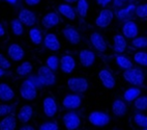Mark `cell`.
I'll return each instance as SVG.
<instances>
[{
	"label": "cell",
	"instance_id": "obj_10",
	"mask_svg": "<svg viewBox=\"0 0 147 130\" xmlns=\"http://www.w3.org/2000/svg\"><path fill=\"white\" fill-rule=\"evenodd\" d=\"M63 37H65L68 43L71 45H78L81 42V37H80L79 31L71 25H67L62 29Z\"/></svg>",
	"mask_w": 147,
	"mask_h": 130
},
{
	"label": "cell",
	"instance_id": "obj_38",
	"mask_svg": "<svg viewBox=\"0 0 147 130\" xmlns=\"http://www.w3.org/2000/svg\"><path fill=\"white\" fill-rule=\"evenodd\" d=\"M135 15L138 18H141V19L147 18V3L140 4V5L136 6V8H135Z\"/></svg>",
	"mask_w": 147,
	"mask_h": 130
},
{
	"label": "cell",
	"instance_id": "obj_2",
	"mask_svg": "<svg viewBox=\"0 0 147 130\" xmlns=\"http://www.w3.org/2000/svg\"><path fill=\"white\" fill-rule=\"evenodd\" d=\"M37 77L42 86H52L56 82V77L54 71L48 66H42L37 71Z\"/></svg>",
	"mask_w": 147,
	"mask_h": 130
},
{
	"label": "cell",
	"instance_id": "obj_16",
	"mask_svg": "<svg viewBox=\"0 0 147 130\" xmlns=\"http://www.w3.org/2000/svg\"><path fill=\"white\" fill-rule=\"evenodd\" d=\"M79 61L80 64L85 68L91 67L95 61V54L89 49H83L79 53Z\"/></svg>",
	"mask_w": 147,
	"mask_h": 130
},
{
	"label": "cell",
	"instance_id": "obj_35",
	"mask_svg": "<svg viewBox=\"0 0 147 130\" xmlns=\"http://www.w3.org/2000/svg\"><path fill=\"white\" fill-rule=\"evenodd\" d=\"M134 61L140 66L147 67V52H136L134 55Z\"/></svg>",
	"mask_w": 147,
	"mask_h": 130
},
{
	"label": "cell",
	"instance_id": "obj_11",
	"mask_svg": "<svg viewBox=\"0 0 147 130\" xmlns=\"http://www.w3.org/2000/svg\"><path fill=\"white\" fill-rule=\"evenodd\" d=\"M82 99L79 95L77 94H69L66 95L62 100V105L64 108L69 109V110H75L81 106Z\"/></svg>",
	"mask_w": 147,
	"mask_h": 130
},
{
	"label": "cell",
	"instance_id": "obj_15",
	"mask_svg": "<svg viewBox=\"0 0 147 130\" xmlns=\"http://www.w3.org/2000/svg\"><path fill=\"white\" fill-rule=\"evenodd\" d=\"M98 78H100L102 85H104L106 88H108V90L114 88L116 81H115V78H114L113 74H112L110 71H108V70H106V69L100 70V73H98Z\"/></svg>",
	"mask_w": 147,
	"mask_h": 130
},
{
	"label": "cell",
	"instance_id": "obj_21",
	"mask_svg": "<svg viewBox=\"0 0 147 130\" xmlns=\"http://www.w3.org/2000/svg\"><path fill=\"white\" fill-rule=\"evenodd\" d=\"M32 116H33V108H32L31 105H28V104H25L21 108L19 109L18 114V120L23 124H26L28 123L30 120H31Z\"/></svg>",
	"mask_w": 147,
	"mask_h": 130
},
{
	"label": "cell",
	"instance_id": "obj_34",
	"mask_svg": "<svg viewBox=\"0 0 147 130\" xmlns=\"http://www.w3.org/2000/svg\"><path fill=\"white\" fill-rule=\"evenodd\" d=\"M59 63H60V59H58V57L56 55H50L46 61V66H48L52 71L55 72L59 67Z\"/></svg>",
	"mask_w": 147,
	"mask_h": 130
},
{
	"label": "cell",
	"instance_id": "obj_49",
	"mask_svg": "<svg viewBox=\"0 0 147 130\" xmlns=\"http://www.w3.org/2000/svg\"><path fill=\"white\" fill-rule=\"evenodd\" d=\"M143 130H147V128H143Z\"/></svg>",
	"mask_w": 147,
	"mask_h": 130
},
{
	"label": "cell",
	"instance_id": "obj_22",
	"mask_svg": "<svg viewBox=\"0 0 147 130\" xmlns=\"http://www.w3.org/2000/svg\"><path fill=\"white\" fill-rule=\"evenodd\" d=\"M15 92L7 83H0V100L3 102H8L13 99Z\"/></svg>",
	"mask_w": 147,
	"mask_h": 130
},
{
	"label": "cell",
	"instance_id": "obj_39",
	"mask_svg": "<svg viewBox=\"0 0 147 130\" xmlns=\"http://www.w3.org/2000/svg\"><path fill=\"white\" fill-rule=\"evenodd\" d=\"M13 110V107L8 104H0V117H6L11 114Z\"/></svg>",
	"mask_w": 147,
	"mask_h": 130
},
{
	"label": "cell",
	"instance_id": "obj_44",
	"mask_svg": "<svg viewBox=\"0 0 147 130\" xmlns=\"http://www.w3.org/2000/svg\"><path fill=\"white\" fill-rule=\"evenodd\" d=\"M111 2H112V0H96L97 4L100 5V6H102V7H106V6Z\"/></svg>",
	"mask_w": 147,
	"mask_h": 130
},
{
	"label": "cell",
	"instance_id": "obj_1",
	"mask_svg": "<svg viewBox=\"0 0 147 130\" xmlns=\"http://www.w3.org/2000/svg\"><path fill=\"white\" fill-rule=\"evenodd\" d=\"M123 78L129 84L137 86V88L143 85L145 80V76L143 74L142 70L137 69V68H131V69L124 70Z\"/></svg>",
	"mask_w": 147,
	"mask_h": 130
},
{
	"label": "cell",
	"instance_id": "obj_19",
	"mask_svg": "<svg viewBox=\"0 0 147 130\" xmlns=\"http://www.w3.org/2000/svg\"><path fill=\"white\" fill-rule=\"evenodd\" d=\"M59 67H60L61 71L65 74H69L75 70L76 68V61L73 56L71 55H63L60 59V63H59Z\"/></svg>",
	"mask_w": 147,
	"mask_h": 130
},
{
	"label": "cell",
	"instance_id": "obj_31",
	"mask_svg": "<svg viewBox=\"0 0 147 130\" xmlns=\"http://www.w3.org/2000/svg\"><path fill=\"white\" fill-rule=\"evenodd\" d=\"M11 29L16 37H21L24 33V24L19 19H15L11 22Z\"/></svg>",
	"mask_w": 147,
	"mask_h": 130
},
{
	"label": "cell",
	"instance_id": "obj_45",
	"mask_svg": "<svg viewBox=\"0 0 147 130\" xmlns=\"http://www.w3.org/2000/svg\"><path fill=\"white\" fill-rule=\"evenodd\" d=\"M19 130H35V128L31 125H27V124H24L22 127H20Z\"/></svg>",
	"mask_w": 147,
	"mask_h": 130
},
{
	"label": "cell",
	"instance_id": "obj_18",
	"mask_svg": "<svg viewBox=\"0 0 147 130\" xmlns=\"http://www.w3.org/2000/svg\"><path fill=\"white\" fill-rule=\"evenodd\" d=\"M44 46L50 51H58L60 50L61 45L59 40L57 39L55 33H47L44 37Z\"/></svg>",
	"mask_w": 147,
	"mask_h": 130
},
{
	"label": "cell",
	"instance_id": "obj_3",
	"mask_svg": "<svg viewBox=\"0 0 147 130\" xmlns=\"http://www.w3.org/2000/svg\"><path fill=\"white\" fill-rule=\"evenodd\" d=\"M20 95L24 100H34L37 96V86L30 79L24 80L20 88Z\"/></svg>",
	"mask_w": 147,
	"mask_h": 130
},
{
	"label": "cell",
	"instance_id": "obj_9",
	"mask_svg": "<svg viewBox=\"0 0 147 130\" xmlns=\"http://www.w3.org/2000/svg\"><path fill=\"white\" fill-rule=\"evenodd\" d=\"M42 110H44V114H45L46 117L48 118L55 117L58 110V106L55 99L53 98V97H51V96L46 97L42 100Z\"/></svg>",
	"mask_w": 147,
	"mask_h": 130
},
{
	"label": "cell",
	"instance_id": "obj_43",
	"mask_svg": "<svg viewBox=\"0 0 147 130\" xmlns=\"http://www.w3.org/2000/svg\"><path fill=\"white\" fill-rule=\"evenodd\" d=\"M6 35V29H5V26L3 25V23L0 22V39H3V37H5Z\"/></svg>",
	"mask_w": 147,
	"mask_h": 130
},
{
	"label": "cell",
	"instance_id": "obj_40",
	"mask_svg": "<svg viewBox=\"0 0 147 130\" xmlns=\"http://www.w3.org/2000/svg\"><path fill=\"white\" fill-rule=\"evenodd\" d=\"M38 130H59L56 122H45L40 126Z\"/></svg>",
	"mask_w": 147,
	"mask_h": 130
},
{
	"label": "cell",
	"instance_id": "obj_42",
	"mask_svg": "<svg viewBox=\"0 0 147 130\" xmlns=\"http://www.w3.org/2000/svg\"><path fill=\"white\" fill-rule=\"evenodd\" d=\"M42 0H24L25 4L28 6H36L37 4H40Z\"/></svg>",
	"mask_w": 147,
	"mask_h": 130
},
{
	"label": "cell",
	"instance_id": "obj_30",
	"mask_svg": "<svg viewBox=\"0 0 147 130\" xmlns=\"http://www.w3.org/2000/svg\"><path fill=\"white\" fill-rule=\"evenodd\" d=\"M32 70H33V67H32L31 63L24 61V63H22V64L17 68L16 73L19 76H27V75L31 74Z\"/></svg>",
	"mask_w": 147,
	"mask_h": 130
},
{
	"label": "cell",
	"instance_id": "obj_37",
	"mask_svg": "<svg viewBox=\"0 0 147 130\" xmlns=\"http://www.w3.org/2000/svg\"><path fill=\"white\" fill-rule=\"evenodd\" d=\"M134 122L139 127L147 128V116L142 114H136L134 117Z\"/></svg>",
	"mask_w": 147,
	"mask_h": 130
},
{
	"label": "cell",
	"instance_id": "obj_47",
	"mask_svg": "<svg viewBox=\"0 0 147 130\" xmlns=\"http://www.w3.org/2000/svg\"><path fill=\"white\" fill-rule=\"evenodd\" d=\"M4 75H6V71L2 68H0V78H2Z\"/></svg>",
	"mask_w": 147,
	"mask_h": 130
},
{
	"label": "cell",
	"instance_id": "obj_4",
	"mask_svg": "<svg viewBox=\"0 0 147 130\" xmlns=\"http://www.w3.org/2000/svg\"><path fill=\"white\" fill-rule=\"evenodd\" d=\"M67 86L73 93L82 94L88 88V81L84 77H71L67 80Z\"/></svg>",
	"mask_w": 147,
	"mask_h": 130
},
{
	"label": "cell",
	"instance_id": "obj_14",
	"mask_svg": "<svg viewBox=\"0 0 147 130\" xmlns=\"http://www.w3.org/2000/svg\"><path fill=\"white\" fill-rule=\"evenodd\" d=\"M42 24L45 28L51 29L53 27L57 26L58 24H60V17L58 16V14L55 12H50L42 17Z\"/></svg>",
	"mask_w": 147,
	"mask_h": 130
},
{
	"label": "cell",
	"instance_id": "obj_32",
	"mask_svg": "<svg viewBox=\"0 0 147 130\" xmlns=\"http://www.w3.org/2000/svg\"><path fill=\"white\" fill-rule=\"evenodd\" d=\"M116 64L118 65V67H120L121 69L127 70L133 68V61L129 59H127L126 56L123 55H118L116 57Z\"/></svg>",
	"mask_w": 147,
	"mask_h": 130
},
{
	"label": "cell",
	"instance_id": "obj_41",
	"mask_svg": "<svg viewBox=\"0 0 147 130\" xmlns=\"http://www.w3.org/2000/svg\"><path fill=\"white\" fill-rule=\"evenodd\" d=\"M11 61H8L2 53H0V68H2V69H4V70H7L11 68Z\"/></svg>",
	"mask_w": 147,
	"mask_h": 130
},
{
	"label": "cell",
	"instance_id": "obj_17",
	"mask_svg": "<svg viewBox=\"0 0 147 130\" xmlns=\"http://www.w3.org/2000/svg\"><path fill=\"white\" fill-rule=\"evenodd\" d=\"M7 54L13 61H20L25 56V51L19 44H11L7 48Z\"/></svg>",
	"mask_w": 147,
	"mask_h": 130
},
{
	"label": "cell",
	"instance_id": "obj_46",
	"mask_svg": "<svg viewBox=\"0 0 147 130\" xmlns=\"http://www.w3.org/2000/svg\"><path fill=\"white\" fill-rule=\"evenodd\" d=\"M5 1L8 3V4H11V5H16L19 0H5Z\"/></svg>",
	"mask_w": 147,
	"mask_h": 130
},
{
	"label": "cell",
	"instance_id": "obj_29",
	"mask_svg": "<svg viewBox=\"0 0 147 130\" xmlns=\"http://www.w3.org/2000/svg\"><path fill=\"white\" fill-rule=\"evenodd\" d=\"M76 5V12L77 15L80 18H85L88 14V8H89V4L87 0H78Z\"/></svg>",
	"mask_w": 147,
	"mask_h": 130
},
{
	"label": "cell",
	"instance_id": "obj_50",
	"mask_svg": "<svg viewBox=\"0 0 147 130\" xmlns=\"http://www.w3.org/2000/svg\"><path fill=\"white\" fill-rule=\"evenodd\" d=\"M121 1H123V2H124V1H126V0H121Z\"/></svg>",
	"mask_w": 147,
	"mask_h": 130
},
{
	"label": "cell",
	"instance_id": "obj_33",
	"mask_svg": "<svg viewBox=\"0 0 147 130\" xmlns=\"http://www.w3.org/2000/svg\"><path fill=\"white\" fill-rule=\"evenodd\" d=\"M134 106L138 110H146L147 109V96H140L134 101Z\"/></svg>",
	"mask_w": 147,
	"mask_h": 130
},
{
	"label": "cell",
	"instance_id": "obj_7",
	"mask_svg": "<svg viewBox=\"0 0 147 130\" xmlns=\"http://www.w3.org/2000/svg\"><path fill=\"white\" fill-rule=\"evenodd\" d=\"M114 19V13L109 8L104 7L102 11L100 12L98 16H97L96 20H95V24L97 27L100 28H106L112 23Z\"/></svg>",
	"mask_w": 147,
	"mask_h": 130
},
{
	"label": "cell",
	"instance_id": "obj_24",
	"mask_svg": "<svg viewBox=\"0 0 147 130\" xmlns=\"http://www.w3.org/2000/svg\"><path fill=\"white\" fill-rule=\"evenodd\" d=\"M17 121L13 114H8L0 121V130H16Z\"/></svg>",
	"mask_w": 147,
	"mask_h": 130
},
{
	"label": "cell",
	"instance_id": "obj_5",
	"mask_svg": "<svg viewBox=\"0 0 147 130\" xmlns=\"http://www.w3.org/2000/svg\"><path fill=\"white\" fill-rule=\"evenodd\" d=\"M110 116L104 112L95 110L92 112L88 116V121L91 125L95 127H105L110 123Z\"/></svg>",
	"mask_w": 147,
	"mask_h": 130
},
{
	"label": "cell",
	"instance_id": "obj_27",
	"mask_svg": "<svg viewBox=\"0 0 147 130\" xmlns=\"http://www.w3.org/2000/svg\"><path fill=\"white\" fill-rule=\"evenodd\" d=\"M140 96H141V90L139 88H137V86H133V88H127L124 92L123 98L126 102H133Z\"/></svg>",
	"mask_w": 147,
	"mask_h": 130
},
{
	"label": "cell",
	"instance_id": "obj_13",
	"mask_svg": "<svg viewBox=\"0 0 147 130\" xmlns=\"http://www.w3.org/2000/svg\"><path fill=\"white\" fill-rule=\"evenodd\" d=\"M122 35L126 39H131V40H134L135 37H138L139 29H138L137 24L133 20H129V21L124 22L123 26H122Z\"/></svg>",
	"mask_w": 147,
	"mask_h": 130
},
{
	"label": "cell",
	"instance_id": "obj_6",
	"mask_svg": "<svg viewBox=\"0 0 147 130\" xmlns=\"http://www.w3.org/2000/svg\"><path fill=\"white\" fill-rule=\"evenodd\" d=\"M62 122L66 130H77L81 125V119L75 112H68L62 117Z\"/></svg>",
	"mask_w": 147,
	"mask_h": 130
},
{
	"label": "cell",
	"instance_id": "obj_36",
	"mask_svg": "<svg viewBox=\"0 0 147 130\" xmlns=\"http://www.w3.org/2000/svg\"><path fill=\"white\" fill-rule=\"evenodd\" d=\"M133 46L137 49H144L147 48V37H135L133 42Z\"/></svg>",
	"mask_w": 147,
	"mask_h": 130
},
{
	"label": "cell",
	"instance_id": "obj_25",
	"mask_svg": "<svg viewBox=\"0 0 147 130\" xmlns=\"http://www.w3.org/2000/svg\"><path fill=\"white\" fill-rule=\"evenodd\" d=\"M112 112L117 117H123L127 112V106L125 102L120 99H116L112 104Z\"/></svg>",
	"mask_w": 147,
	"mask_h": 130
},
{
	"label": "cell",
	"instance_id": "obj_23",
	"mask_svg": "<svg viewBox=\"0 0 147 130\" xmlns=\"http://www.w3.org/2000/svg\"><path fill=\"white\" fill-rule=\"evenodd\" d=\"M113 43H114V51L116 53H123L126 50L127 43H126L125 37L123 35H115L113 37Z\"/></svg>",
	"mask_w": 147,
	"mask_h": 130
},
{
	"label": "cell",
	"instance_id": "obj_28",
	"mask_svg": "<svg viewBox=\"0 0 147 130\" xmlns=\"http://www.w3.org/2000/svg\"><path fill=\"white\" fill-rule=\"evenodd\" d=\"M135 6L134 5H129L126 8H120L117 13H116V16L119 20H123V21H129L131 19L133 16V12L135 13Z\"/></svg>",
	"mask_w": 147,
	"mask_h": 130
},
{
	"label": "cell",
	"instance_id": "obj_20",
	"mask_svg": "<svg viewBox=\"0 0 147 130\" xmlns=\"http://www.w3.org/2000/svg\"><path fill=\"white\" fill-rule=\"evenodd\" d=\"M57 11L61 16L68 19V20H71V21L76 20V18H77L76 10H75L71 4H68V3H61V4H59L57 7Z\"/></svg>",
	"mask_w": 147,
	"mask_h": 130
},
{
	"label": "cell",
	"instance_id": "obj_26",
	"mask_svg": "<svg viewBox=\"0 0 147 130\" xmlns=\"http://www.w3.org/2000/svg\"><path fill=\"white\" fill-rule=\"evenodd\" d=\"M29 39L33 43L34 45H40L44 42V37L42 33L36 27H31L29 30Z\"/></svg>",
	"mask_w": 147,
	"mask_h": 130
},
{
	"label": "cell",
	"instance_id": "obj_48",
	"mask_svg": "<svg viewBox=\"0 0 147 130\" xmlns=\"http://www.w3.org/2000/svg\"><path fill=\"white\" fill-rule=\"evenodd\" d=\"M64 2H66V3H68V4H71V3H75V2H77L78 0H63Z\"/></svg>",
	"mask_w": 147,
	"mask_h": 130
},
{
	"label": "cell",
	"instance_id": "obj_8",
	"mask_svg": "<svg viewBox=\"0 0 147 130\" xmlns=\"http://www.w3.org/2000/svg\"><path fill=\"white\" fill-rule=\"evenodd\" d=\"M18 19L25 26L28 27H33L36 24V15L35 13L28 8H23L19 12L18 14Z\"/></svg>",
	"mask_w": 147,
	"mask_h": 130
},
{
	"label": "cell",
	"instance_id": "obj_12",
	"mask_svg": "<svg viewBox=\"0 0 147 130\" xmlns=\"http://www.w3.org/2000/svg\"><path fill=\"white\" fill-rule=\"evenodd\" d=\"M90 43H91V45L93 46L95 50L100 52V53H104L107 50L106 41L104 39V37L102 35V33H100V32H92L91 35H90Z\"/></svg>",
	"mask_w": 147,
	"mask_h": 130
}]
</instances>
